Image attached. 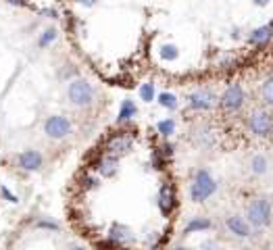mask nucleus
<instances>
[{
	"instance_id": "obj_1",
	"label": "nucleus",
	"mask_w": 273,
	"mask_h": 250,
	"mask_svg": "<svg viewBox=\"0 0 273 250\" xmlns=\"http://www.w3.org/2000/svg\"><path fill=\"white\" fill-rule=\"evenodd\" d=\"M215 190H217V183H215L213 175H211L208 171H204V169H200L194 175V181L190 185V198L194 202H204Z\"/></svg>"
},
{
	"instance_id": "obj_19",
	"label": "nucleus",
	"mask_w": 273,
	"mask_h": 250,
	"mask_svg": "<svg viewBox=\"0 0 273 250\" xmlns=\"http://www.w3.org/2000/svg\"><path fill=\"white\" fill-rule=\"evenodd\" d=\"M157 130H159V134H163V136H171V134L175 132V121H173V119H165V121H159Z\"/></svg>"
},
{
	"instance_id": "obj_30",
	"label": "nucleus",
	"mask_w": 273,
	"mask_h": 250,
	"mask_svg": "<svg viewBox=\"0 0 273 250\" xmlns=\"http://www.w3.org/2000/svg\"><path fill=\"white\" fill-rule=\"evenodd\" d=\"M269 27H271V29H273V21H271V23H269Z\"/></svg>"
},
{
	"instance_id": "obj_13",
	"label": "nucleus",
	"mask_w": 273,
	"mask_h": 250,
	"mask_svg": "<svg viewBox=\"0 0 273 250\" xmlns=\"http://www.w3.org/2000/svg\"><path fill=\"white\" fill-rule=\"evenodd\" d=\"M271 38H273V29H271L269 25L257 27V29L253 31V34H250V42H253V44H257V46H263V44H267Z\"/></svg>"
},
{
	"instance_id": "obj_14",
	"label": "nucleus",
	"mask_w": 273,
	"mask_h": 250,
	"mask_svg": "<svg viewBox=\"0 0 273 250\" xmlns=\"http://www.w3.org/2000/svg\"><path fill=\"white\" fill-rule=\"evenodd\" d=\"M117 167H119L117 156H113V154L104 156V159L98 163V171H100V175H104V177H113V175L117 173Z\"/></svg>"
},
{
	"instance_id": "obj_4",
	"label": "nucleus",
	"mask_w": 273,
	"mask_h": 250,
	"mask_svg": "<svg viewBox=\"0 0 273 250\" xmlns=\"http://www.w3.org/2000/svg\"><path fill=\"white\" fill-rule=\"evenodd\" d=\"M44 132L48 138H54V140H60L71 134V121L67 117H60V115H52L46 119L44 123Z\"/></svg>"
},
{
	"instance_id": "obj_23",
	"label": "nucleus",
	"mask_w": 273,
	"mask_h": 250,
	"mask_svg": "<svg viewBox=\"0 0 273 250\" xmlns=\"http://www.w3.org/2000/svg\"><path fill=\"white\" fill-rule=\"evenodd\" d=\"M54 38H56V31H54V29H46V31H44V36L40 38V46H48Z\"/></svg>"
},
{
	"instance_id": "obj_12",
	"label": "nucleus",
	"mask_w": 273,
	"mask_h": 250,
	"mask_svg": "<svg viewBox=\"0 0 273 250\" xmlns=\"http://www.w3.org/2000/svg\"><path fill=\"white\" fill-rule=\"evenodd\" d=\"M173 190L169 185H163L161 187V192H159V209H161V213L163 215H169L171 213V209H173Z\"/></svg>"
},
{
	"instance_id": "obj_2",
	"label": "nucleus",
	"mask_w": 273,
	"mask_h": 250,
	"mask_svg": "<svg viewBox=\"0 0 273 250\" xmlns=\"http://www.w3.org/2000/svg\"><path fill=\"white\" fill-rule=\"evenodd\" d=\"M246 221L255 227H267L271 223V204L265 198H255L248 204Z\"/></svg>"
},
{
	"instance_id": "obj_29",
	"label": "nucleus",
	"mask_w": 273,
	"mask_h": 250,
	"mask_svg": "<svg viewBox=\"0 0 273 250\" xmlns=\"http://www.w3.org/2000/svg\"><path fill=\"white\" fill-rule=\"evenodd\" d=\"M11 5H23V0H9Z\"/></svg>"
},
{
	"instance_id": "obj_9",
	"label": "nucleus",
	"mask_w": 273,
	"mask_h": 250,
	"mask_svg": "<svg viewBox=\"0 0 273 250\" xmlns=\"http://www.w3.org/2000/svg\"><path fill=\"white\" fill-rule=\"evenodd\" d=\"M19 167L25 171H38L42 167V154L38 150H25L19 154Z\"/></svg>"
},
{
	"instance_id": "obj_17",
	"label": "nucleus",
	"mask_w": 273,
	"mask_h": 250,
	"mask_svg": "<svg viewBox=\"0 0 273 250\" xmlns=\"http://www.w3.org/2000/svg\"><path fill=\"white\" fill-rule=\"evenodd\" d=\"M136 113H138L136 105H134L132 100H123V105H121V109H119L117 121H119V123H125V121H130L132 117H136Z\"/></svg>"
},
{
	"instance_id": "obj_7",
	"label": "nucleus",
	"mask_w": 273,
	"mask_h": 250,
	"mask_svg": "<svg viewBox=\"0 0 273 250\" xmlns=\"http://www.w3.org/2000/svg\"><path fill=\"white\" fill-rule=\"evenodd\" d=\"M190 107L196 111H208L217 105V96L211 90H196L194 94H190Z\"/></svg>"
},
{
	"instance_id": "obj_25",
	"label": "nucleus",
	"mask_w": 273,
	"mask_h": 250,
	"mask_svg": "<svg viewBox=\"0 0 273 250\" xmlns=\"http://www.w3.org/2000/svg\"><path fill=\"white\" fill-rule=\"evenodd\" d=\"M0 192H3V196H5L9 202H17V196H15V194L9 190V187H3V190H0Z\"/></svg>"
},
{
	"instance_id": "obj_18",
	"label": "nucleus",
	"mask_w": 273,
	"mask_h": 250,
	"mask_svg": "<svg viewBox=\"0 0 273 250\" xmlns=\"http://www.w3.org/2000/svg\"><path fill=\"white\" fill-rule=\"evenodd\" d=\"M261 94H263V100H265L267 105H273V77H269V79L263 84Z\"/></svg>"
},
{
	"instance_id": "obj_21",
	"label": "nucleus",
	"mask_w": 273,
	"mask_h": 250,
	"mask_svg": "<svg viewBox=\"0 0 273 250\" xmlns=\"http://www.w3.org/2000/svg\"><path fill=\"white\" fill-rule=\"evenodd\" d=\"M177 54H179V50H177V46H173V44H165V46L161 48V58H165V60H175Z\"/></svg>"
},
{
	"instance_id": "obj_10",
	"label": "nucleus",
	"mask_w": 273,
	"mask_h": 250,
	"mask_svg": "<svg viewBox=\"0 0 273 250\" xmlns=\"http://www.w3.org/2000/svg\"><path fill=\"white\" fill-rule=\"evenodd\" d=\"M225 225H227V230H229L234 236H238V238H248V236H250V223L246 221L244 217L234 215V217H229L227 221H225Z\"/></svg>"
},
{
	"instance_id": "obj_24",
	"label": "nucleus",
	"mask_w": 273,
	"mask_h": 250,
	"mask_svg": "<svg viewBox=\"0 0 273 250\" xmlns=\"http://www.w3.org/2000/svg\"><path fill=\"white\" fill-rule=\"evenodd\" d=\"M36 227H44V230H58V223L54 221H38Z\"/></svg>"
},
{
	"instance_id": "obj_11",
	"label": "nucleus",
	"mask_w": 273,
	"mask_h": 250,
	"mask_svg": "<svg viewBox=\"0 0 273 250\" xmlns=\"http://www.w3.org/2000/svg\"><path fill=\"white\" fill-rule=\"evenodd\" d=\"M109 238H111V242H115V246H117V244H125V242L132 240V232H130V227H125V225L115 223V225L111 227V232H109Z\"/></svg>"
},
{
	"instance_id": "obj_3",
	"label": "nucleus",
	"mask_w": 273,
	"mask_h": 250,
	"mask_svg": "<svg viewBox=\"0 0 273 250\" xmlns=\"http://www.w3.org/2000/svg\"><path fill=\"white\" fill-rule=\"evenodd\" d=\"M67 96L71 100V105L75 107H88L92 105L94 100V90L86 79H75L69 84V90H67Z\"/></svg>"
},
{
	"instance_id": "obj_31",
	"label": "nucleus",
	"mask_w": 273,
	"mask_h": 250,
	"mask_svg": "<svg viewBox=\"0 0 273 250\" xmlns=\"http://www.w3.org/2000/svg\"><path fill=\"white\" fill-rule=\"evenodd\" d=\"M271 200H273V196H271Z\"/></svg>"
},
{
	"instance_id": "obj_16",
	"label": "nucleus",
	"mask_w": 273,
	"mask_h": 250,
	"mask_svg": "<svg viewBox=\"0 0 273 250\" xmlns=\"http://www.w3.org/2000/svg\"><path fill=\"white\" fill-rule=\"evenodd\" d=\"M213 223L208 221V219H202V217H194L192 221L186 225V232L184 234H194V232H204V230H211Z\"/></svg>"
},
{
	"instance_id": "obj_28",
	"label": "nucleus",
	"mask_w": 273,
	"mask_h": 250,
	"mask_svg": "<svg viewBox=\"0 0 273 250\" xmlns=\"http://www.w3.org/2000/svg\"><path fill=\"white\" fill-rule=\"evenodd\" d=\"M253 3H255L257 7H267V5H269V0H253Z\"/></svg>"
},
{
	"instance_id": "obj_27",
	"label": "nucleus",
	"mask_w": 273,
	"mask_h": 250,
	"mask_svg": "<svg viewBox=\"0 0 273 250\" xmlns=\"http://www.w3.org/2000/svg\"><path fill=\"white\" fill-rule=\"evenodd\" d=\"M96 183H98V181H96V179H92V177H88V179H86V185H88V187H94Z\"/></svg>"
},
{
	"instance_id": "obj_20",
	"label": "nucleus",
	"mask_w": 273,
	"mask_h": 250,
	"mask_svg": "<svg viewBox=\"0 0 273 250\" xmlns=\"http://www.w3.org/2000/svg\"><path fill=\"white\" fill-rule=\"evenodd\" d=\"M159 105L165 107V109H175L177 107V98L173 96V94H169V92H163L159 96Z\"/></svg>"
},
{
	"instance_id": "obj_6",
	"label": "nucleus",
	"mask_w": 273,
	"mask_h": 250,
	"mask_svg": "<svg viewBox=\"0 0 273 250\" xmlns=\"http://www.w3.org/2000/svg\"><path fill=\"white\" fill-rule=\"evenodd\" d=\"M221 107L225 111H238L242 105H244V90H242L240 84H232L221 96Z\"/></svg>"
},
{
	"instance_id": "obj_5",
	"label": "nucleus",
	"mask_w": 273,
	"mask_h": 250,
	"mask_svg": "<svg viewBox=\"0 0 273 250\" xmlns=\"http://www.w3.org/2000/svg\"><path fill=\"white\" fill-rule=\"evenodd\" d=\"M248 128L255 136L267 138L273 130V119L267 111H253V115L248 117Z\"/></svg>"
},
{
	"instance_id": "obj_26",
	"label": "nucleus",
	"mask_w": 273,
	"mask_h": 250,
	"mask_svg": "<svg viewBox=\"0 0 273 250\" xmlns=\"http://www.w3.org/2000/svg\"><path fill=\"white\" fill-rule=\"evenodd\" d=\"M77 3H79L81 7H94V5H96V0H77Z\"/></svg>"
},
{
	"instance_id": "obj_8",
	"label": "nucleus",
	"mask_w": 273,
	"mask_h": 250,
	"mask_svg": "<svg viewBox=\"0 0 273 250\" xmlns=\"http://www.w3.org/2000/svg\"><path fill=\"white\" fill-rule=\"evenodd\" d=\"M132 144H134L132 136L119 134V136H113V138L109 140L107 150H109V154H113V156H117V154H125V152L132 150Z\"/></svg>"
},
{
	"instance_id": "obj_15",
	"label": "nucleus",
	"mask_w": 273,
	"mask_h": 250,
	"mask_svg": "<svg viewBox=\"0 0 273 250\" xmlns=\"http://www.w3.org/2000/svg\"><path fill=\"white\" fill-rule=\"evenodd\" d=\"M250 171H253L255 175H267V173H269V161H267V156H263V154L253 156V161H250Z\"/></svg>"
},
{
	"instance_id": "obj_22",
	"label": "nucleus",
	"mask_w": 273,
	"mask_h": 250,
	"mask_svg": "<svg viewBox=\"0 0 273 250\" xmlns=\"http://www.w3.org/2000/svg\"><path fill=\"white\" fill-rule=\"evenodd\" d=\"M140 96H142L144 102H153V98H155V86L153 84H144L140 88Z\"/></svg>"
}]
</instances>
